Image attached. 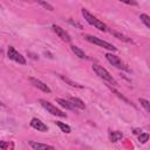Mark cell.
I'll use <instances>...</instances> for the list:
<instances>
[{
  "label": "cell",
  "mask_w": 150,
  "mask_h": 150,
  "mask_svg": "<svg viewBox=\"0 0 150 150\" xmlns=\"http://www.w3.org/2000/svg\"><path fill=\"white\" fill-rule=\"evenodd\" d=\"M82 15L84 16V19H86V21L89 23V25H93V26H95L97 29H100V30H102V32H107L108 30V28H107V26L102 22V21H100L98 19H96L93 14H90L86 8H82Z\"/></svg>",
  "instance_id": "6da1fadb"
},
{
  "label": "cell",
  "mask_w": 150,
  "mask_h": 150,
  "mask_svg": "<svg viewBox=\"0 0 150 150\" xmlns=\"http://www.w3.org/2000/svg\"><path fill=\"white\" fill-rule=\"evenodd\" d=\"M93 69H94V71L96 73V75H98V76H100L101 79H103L104 81L109 82V83L112 84V86H117L116 80L110 75V73H109L105 68H103L102 66H100V64H97V63H94V64H93Z\"/></svg>",
  "instance_id": "7a4b0ae2"
},
{
  "label": "cell",
  "mask_w": 150,
  "mask_h": 150,
  "mask_svg": "<svg viewBox=\"0 0 150 150\" xmlns=\"http://www.w3.org/2000/svg\"><path fill=\"white\" fill-rule=\"evenodd\" d=\"M84 39H86L87 41L94 43V45H97V46H100V47H103L104 49H108V50H111V52H116V50H117V48H116L115 46H112L111 43H109V42H107V41H104V40H101L100 38H96V36H94V35H84Z\"/></svg>",
  "instance_id": "3957f363"
},
{
  "label": "cell",
  "mask_w": 150,
  "mask_h": 150,
  "mask_svg": "<svg viewBox=\"0 0 150 150\" xmlns=\"http://www.w3.org/2000/svg\"><path fill=\"white\" fill-rule=\"evenodd\" d=\"M39 102H40L41 105H42L47 111H49L50 114H53V115H55V116H60V117H67L66 112H63V111H61L60 109H57V108H56L55 105H53L50 102H48V101H46V100H40Z\"/></svg>",
  "instance_id": "277c9868"
},
{
  "label": "cell",
  "mask_w": 150,
  "mask_h": 150,
  "mask_svg": "<svg viewBox=\"0 0 150 150\" xmlns=\"http://www.w3.org/2000/svg\"><path fill=\"white\" fill-rule=\"evenodd\" d=\"M7 55H8V57H9L11 60H13V61H15V62H18V63H20V64H26L25 57H23L13 46H9V47H8Z\"/></svg>",
  "instance_id": "5b68a950"
},
{
  "label": "cell",
  "mask_w": 150,
  "mask_h": 150,
  "mask_svg": "<svg viewBox=\"0 0 150 150\" xmlns=\"http://www.w3.org/2000/svg\"><path fill=\"white\" fill-rule=\"evenodd\" d=\"M105 59H107V60H108L112 66H115L116 68L128 70L127 64H125V63H123V62H122V60H121L118 56H116V55H114V54H111V53H107V54H105Z\"/></svg>",
  "instance_id": "8992f818"
},
{
  "label": "cell",
  "mask_w": 150,
  "mask_h": 150,
  "mask_svg": "<svg viewBox=\"0 0 150 150\" xmlns=\"http://www.w3.org/2000/svg\"><path fill=\"white\" fill-rule=\"evenodd\" d=\"M53 30L59 35V38H61V40L62 41H64V42H70V36H69V34L63 29V28H61L60 26H56V25H53Z\"/></svg>",
  "instance_id": "52a82bcc"
},
{
  "label": "cell",
  "mask_w": 150,
  "mask_h": 150,
  "mask_svg": "<svg viewBox=\"0 0 150 150\" xmlns=\"http://www.w3.org/2000/svg\"><path fill=\"white\" fill-rule=\"evenodd\" d=\"M29 81H30V83H32L35 88H38V89H40V90H42V91H45V93H50V91H52L50 88H49L46 83H43L42 81H40V80L35 79V77H29Z\"/></svg>",
  "instance_id": "ba28073f"
},
{
  "label": "cell",
  "mask_w": 150,
  "mask_h": 150,
  "mask_svg": "<svg viewBox=\"0 0 150 150\" xmlns=\"http://www.w3.org/2000/svg\"><path fill=\"white\" fill-rule=\"evenodd\" d=\"M30 127L34 128L35 130L42 131V132H45V131L48 130V127H47L43 122H41L40 120H38V118H32V121H30Z\"/></svg>",
  "instance_id": "9c48e42d"
},
{
  "label": "cell",
  "mask_w": 150,
  "mask_h": 150,
  "mask_svg": "<svg viewBox=\"0 0 150 150\" xmlns=\"http://www.w3.org/2000/svg\"><path fill=\"white\" fill-rule=\"evenodd\" d=\"M29 145H30L34 150H55V148H54L53 145H48V144H45V143L34 142V141H30V142H29Z\"/></svg>",
  "instance_id": "30bf717a"
},
{
  "label": "cell",
  "mask_w": 150,
  "mask_h": 150,
  "mask_svg": "<svg viewBox=\"0 0 150 150\" xmlns=\"http://www.w3.org/2000/svg\"><path fill=\"white\" fill-rule=\"evenodd\" d=\"M69 102L75 107V108H77V109H86V104H84V102L82 101V100H80V98H77V97H70L69 98Z\"/></svg>",
  "instance_id": "8fae6325"
},
{
  "label": "cell",
  "mask_w": 150,
  "mask_h": 150,
  "mask_svg": "<svg viewBox=\"0 0 150 150\" xmlns=\"http://www.w3.org/2000/svg\"><path fill=\"white\" fill-rule=\"evenodd\" d=\"M55 101H56V103H59L61 107H63V108H66V109H68V110H75V109H76V108H75L69 101H67V100H63V98H56Z\"/></svg>",
  "instance_id": "7c38bea8"
},
{
  "label": "cell",
  "mask_w": 150,
  "mask_h": 150,
  "mask_svg": "<svg viewBox=\"0 0 150 150\" xmlns=\"http://www.w3.org/2000/svg\"><path fill=\"white\" fill-rule=\"evenodd\" d=\"M70 48H71V50H73V53L76 55V56H79L80 59H82V60H87L88 59V56L86 55V53L82 50V49H80L77 46H70Z\"/></svg>",
  "instance_id": "4fadbf2b"
},
{
  "label": "cell",
  "mask_w": 150,
  "mask_h": 150,
  "mask_svg": "<svg viewBox=\"0 0 150 150\" xmlns=\"http://www.w3.org/2000/svg\"><path fill=\"white\" fill-rule=\"evenodd\" d=\"M123 134L121 131H111L110 132V141L111 142H117L120 139H122Z\"/></svg>",
  "instance_id": "5bb4252c"
},
{
  "label": "cell",
  "mask_w": 150,
  "mask_h": 150,
  "mask_svg": "<svg viewBox=\"0 0 150 150\" xmlns=\"http://www.w3.org/2000/svg\"><path fill=\"white\" fill-rule=\"evenodd\" d=\"M60 77H61L66 83H68V84H69V86H71V87H75V88H83V86H81V84H77V83L73 82L71 80H69L68 77H64L63 75H60Z\"/></svg>",
  "instance_id": "9a60e30c"
},
{
  "label": "cell",
  "mask_w": 150,
  "mask_h": 150,
  "mask_svg": "<svg viewBox=\"0 0 150 150\" xmlns=\"http://www.w3.org/2000/svg\"><path fill=\"white\" fill-rule=\"evenodd\" d=\"M56 123V125L63 131V132H66V134H69L70 132V127L69 125H67V124H64V123H62V122H55Z\"/></svg>",
  "instance_id": "2e32d148"
},
{
  "label": "cell",
  "mask_w": 150,
  "mask_h": 150,
  "mask_svg": "<svg viewBox=\"0 0 150 150\" xmlns=\"http://www.w3.org/2000/svg\"><path fill=\"white\" fill-rule=\"evenodd\" d=\"M138 101H139V103L142 104V107H143L148 112H150V101H148V100H145V98H139Z\"/></svg>",
  "instance_id": "e0dca14e"
},
{
  "label": "cell",
  "mask_w": 150,
  "mask_h": 150,
  "mask_svg": "<svg viewBox=\"0 0 150 150\" xmlns=\"http://www.w3.org/2000/svg\"><path fill=\"white\" fill-rule=\"evenodd\" d=\"M139 19L142 20V22H143L148 28H150V16H149V15H146V14H141V15H139Z\"/></svg>",
  "instance_id": "ac0fdd59"
},
{
  "label": "cell",
  "mask_w": 150,
  "mask_h": 150,
  "mask_svg": "<svg viewBox=\"0 0 150 150\" xmlns=\"http://www.w3.org/2000/svg\"><path fill=\"white\" fill-rule=\"evenodd\" d=\"M138 139H139V142H141L142 144L146 143V142L149 141V134H148V132H141V135H139Z\"/></svg>",
  "instance_id": "d6986e66"
},
{
  "label": "cell",
  "mask_w": 150,
  "mask_h": 150,
  "mask_svg": "<svg viewBox=\"0 0 150 150\" xmlns=\"http://www.w3.org/2000/svg\"><path fill=\"white\" fill-rule=\"evenodd\" d=\"M116 38H118L120 40H123V41H125V42H130V39H128L127 36H124L123 34H121V33H117V32H111Z\"/></svg>",
  "instance_id": "ffe728a7"
},
{
  "label": "cell",
  "mask_w": 150,
  "mask_h": 150,
  "mask_svg": "<svg viewBox=\"0 0 150 150\" xmlns=\"http://www.w3.org/2000/svg\"><path fill=\"white\" fill-rule=\"evenodd\" d=\"M39 4H40L41 6H43L45 8H47L48 11H54V7H53L50 4H48V2H45V1H39Z\"/></svg>",
  "instance_id": "44dd1931"
},
{
  "label": "cell",
  "mask_w": 150,
  "mask_h": 150,
  "mask_svg": "<svg viewBox=\"0 0 150 150\" xmlns=\"http://www.w3.org/2000/svg\"><path fill=\"white\" fill-rule=\"evenodd\" d=\"M114 93H115V94H116V95H117V96H118V97H120V98H122V100H123V101H125V102H127V103H128V104H131V102H130V101H129V100H128V98H127V97H124V96H123V95H121V94H120V93H118V91H114Z\"/></svg>",
  "instance_id": "7402d4cb"
},
{
  "label": "cell",
  "mask_w": 150,
  "mask_h": 150,
  "mask_svg": "<svg viewBox=\"0 0 150 150\" xmlns=\"http://www.w3.org/2000/svg\"><path fill=\"white\" fill-rule=\"evenodd\" d=\"M6 146H7V143H6V142H4V141H2V142H1V148H2V149H4V150H6Z\"/></svg>",
  "instance_id": "603a6c76"
},
{
  "label": "cell",
  "mask_w": 150,
  "mask_h": 150,
  "mask_svg": "<svg viewBox=\"0 0 150 150\" xmlns=\"http://www.w3.org/2000/svg\"><path fill=\"white\" fill-rule=\"evenodd\" d=\"M124 2L128 5H137V2H135V1H124Z\"/></svg>",
  "instance_id": "cb8c5ba5"
}]
</instances>
